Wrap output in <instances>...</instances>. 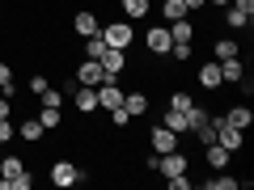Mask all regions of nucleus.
<instances>
[{"label": "nucleus", "instance_id": "2", "mask_svg": "<svg viewBox=\"0 0 254 190\" xmlns=\"http://www.w3.org/2000/svg\"><path fill=\"white\" fill-rule=\"evenodd\" d=\"M212 127H216V144H220V148H229V152H246V131L229 127L220 114H212Z\"/></svg>", "mask_w": 254, "mask_h": 190}, {"label": "nucleus", "instance_id": "5", "mask_svg": "<svg viewBox=\"0 0 254 190\" xmlns=\"http://www.w3.org/2000/svg\"><path fill=\"white\" fill-rule=\"evenodd\" d=\"M72 76H76V85H89V89H98L102 81H110V76H106V68H102L98 59H81Z\"/></svg>", "mask_w": 254, "mask_h": 190}, {"label": "nucleus", "instance_id": "34", "mask_svg": "<svg viewBox=\"0 0 254 190\" xmlns=\"http://www.w3.org/2000/svg\"><path fill=\"white\" fill-rule=\"evenodd\" d=\"M30 186H34V178H30V173H26V169H21V173H17V178H13V186H9V190H30Z\"/></svg>", "mask_w": 254, "mask_h": 190}, {"label": "nucleus", "instance_id": "33", "mask_svg": "<svg viewBox=\"0 0 254 190\" xmlns=\"http://www.w3.org/2000/svg\"><path fill=\"white\" fill-rule=\"evenodd\" d=\"M47 85H51V76H43V72H38V76H30V93H34V97L47 89Z\"/></svg>", "mask_w": 254, "mask_h": 190}, {"label": "nucleus", "instance_id": "40", "mask_svg": "<svg viewBox=\"0 0 254 190\" xmlns=\"http://www.w3.org/2000/svg\"><path fill=\"white\" fill-rule=\"evenodd\" d=\"M4 9H9V4H0V17H4Z\"/></svg>", "mask_w": 254, "mask_h": 190}, {"label": "nucleus", "instance_id": "29", "mask_svg": "<svg viewBox=\"0 0 254 190\" xmlns=\"http://www.w3.org/2000/svg\"><path fill=\"white\" fill-rule=\"evenodd\" d=\"M38 97H43V106H60V110H64V89H55V85H47Z\"/></svg>", "mask_w": 254, "mask_h": 190}, {"label": "nucleus", "instance_id": "15", "mask_svg": "<svg viewBox=\"0 0 254 190\" xmlns=\"http://www.w3.org/2000/svg\"><path fill=\"white\" fill-rule=\"evenodd\" d=\"M229 156H233V152H229V148H220L216 140H212V144H203V161H208L212 169H229Z\"/></svg>", "mask_w": 254, "mask_h": 190}, {"label": "nucleus", "instance_id": "12", "mask_svg": "<svg viewBox=\"0 0 254 190\" xmlns=\"http://www.w3.org/2000/svg\"><path fill=\"white\" fill-rule=\"evenodd\" d=\"M220 118H225L229 127H237V131H250V123H254V110H250V106H229Z\"/></svg>", "mask_w": 254, "mask_h": 190}, {"label": "nucleus", "instance_id": "21", "mask_svg": "<svg viewBox=\"0 0 254 190\" xmlns=\"http://www.w3.org/2000/svg\"><path fill=\"white\" fill-rule=\"evenodd\" d=\"M208 118H212V110L190 106V110H187V131H203V127H208Z\"/></svg>", "mask_w": 254, "mask_h": 190}, {"label": "nucleus", "instance_id": "14", "mask_svg": "<svg viewBox=\"0 0 254 190\" xmlns=\"http://www.w3.org/2000/svg\"><path fill=\"white\" fill-rule=\"evenodd\" d=\"M72 97H76V110H81V114H93V110H98V89H89V85H76Z\"/></svg>", "mask_w": 254, "mask_h": 190}, {"label": "nucleus", "instance_id": "31", "mask_svg": "<svg viewBox=\"0 0 254 190\" xmlns=\"http://www.w3.org/2000/svg\"><path fill=\"white\" fill-rule=\"evenodd\" d=\"M127 123H131V114H127L123 106H115V110H110V127H115V131H123Z\"/></svg>", "mask_w": 254, "mask_h": 190}, {"label": "nucleus", "instance_id": "1", "mask_svg": "<svg viewBox=\"0 0 254 190\" xmlns=\"http://www.w3.org/2000/svg\"><path fill=\"white\" fill-rule=\"evenodd\" d=\"M102 38H106V47H119V51H127V47L136 43V30H131V21H106L102 26Z\"/></svg>", "mask_w": 254, "mask_h": 190}, {"label": "nucleus", "instance_id": "25", "mask_svg": "<svg viewBox=\"0 0 254 190\" xmlns=\"http://www.w3.org/2000/svg\"><path fill=\"white\" fill-rule=\"evenodd\" d=\"M161 13H165V21H178V17H190V9L182 4V0H165L161 4Z\"/></svg>", "mask_w": 254, "mask_h": 190}, {"label": "nucleus", "instance_id": "16", "mask_svg": "<svg viewBox=\"0 0 254 190\" xmlns=\"http://www.w3.org/2000/svg\"><path fill=\"white\" fill-rule=\"evenodd\" d=\"M123 4V17L127 21H144L148 13H153V0H119Z\"/></svg>", "mask_w": 254, "mask_h": 190}, {"label": "nucleus", "instance_id": "11", "mask_svg": "<svg viewBox=\"0 0 254 190\" xmlns=\"http://www.w3.org/2000/svg\"><path fill=\"white\" fill-rule=\"evenodd\" d=\"M220 81H225V85H242V81H246V63H242V55H233V59H220Z\"/></svg>", "mask_w": 254, "mask_h": 190}, {"label": "nucleus", "instance_id": "38", "mask_svg": "<svg viewBox=\"0 0 254 190\" xmlns=\"http://www.w3.org/2000/svg\"><path fill=\"white\" fill-rule=\"evenodd\" d=\"M182 4H187L190 13H195V9H208V0H182Z\"/></svg>", "mask_w": 254, "mask_h": 190}, {"label": "nucleus", "instance_id": "37", "mask_svg": "<svg viewBox=\"0 0 254 190\" xmlns=\"http://www.w3.org/2000/svg\"><path fill=\"white\" fill-rule=\"evenodd\" d=\"M233 9H246V13H254V0H229Z\"/></svg>", "mask_w": 254, "mask_h": 190}, {"label": "nucleus", "instance_id": "39", "mask_svg": "<svg viewBox=\"0 0 254 190\" xmlns=\"http://www.w3.org/2000/svg\"><path fill=\"white\" fill-rule=\"evenodd\" d=\"M208 4H220V9H229V0H208Z\"/></svg>", "mask_w": 254, "mask_h": 190}, {"label": "nucleus", "instance_id": "35", "mask_svg": "<svg viewBox=\"0 0 254 190\" xmlns=\"http://www.w3.org/2000/svg\"><path fill=\"white\" fill-rule=\"evenodd\" d=\"M13 131H17V127H13V118H0V144H9Z\"/></svg>", "mask_w": 254, "mask_h": 190}, {"label": "nucleus", "instance_id": "6", "mask_svg": "<svg viewBox=\"0 0 254 190\" xmlns=\"http://www.w3.org/2000/svg\"><path fill=\"white\" fill-rule=\"evenodd\" d=\"M98 30H102V21H98L93 9H76L72 13V34L76 38H89V34H98Z\"/></svg>", "mask_w": 254, "mask_h": 190}, {"label": "nucleus", "instance_id": "32", "mask_svg": "<svg viewBox=\"0 0 254 190\" xmlns=\"http://www.w3.org/2000/svg\"><path fill=\"white\" fill-rule=\"evenodd\" d=\"M190 51H195V47H190V43H174V47H170V59L187 63V59H190Z\"/></svg>", "mask_w": 254, "mask_h": 190}, {"label": "nucleus", "instance_id": "24", "mask_svg": "<svg viewBox=\"0 0 254 190\" xmlns=\"http://www.w3.org/2000/svg\"><path fill=\"white\" fill-rule=\"evenodd\" d=\"M102 51H106V38H102V30H98V34L85 38V59H102Z\"/></svg>", "mask_w": 254, "mask_h": 190}, {"label": "nucleus", "instance_id": "26", "mask_svg": "<svg viewBox=\"0 0 254 190\" xmlns=\"http://www.w3.org/2000/svg\"><path fill=\"white\" fill-rule=\"evenodd\" d=\"M38 123H43L47 131H55V127L64 123V114H60V106H43V114H38Z\"/></svg>", "mask_w": 254, "mask_h": 190}, {"label": "nucleus", "instance_id": "18", "mask_svg": "<svg viewBox=\"0 0 254 190\" xmlns=\"http://www.w3.org/2000/svg\"><path fill=\"white\" fill-rule=\"evenodd\" d=\"M123 110H127L131 118L148 114V93H123Z\"/></svg>", "mask_w": 254, "mask_h": 190}, {"label": "nucleus", "instance_id": "8", "mask_svg": "<svg viewBox=\"0 0 254 190\" xmlns=\"http://www.w3.org/2000/svg\"><path fill=\"white\" fill-rule=\"evenodd\" d=\"M148 148H153L157 156H161V152H174V148H178V136H174L170 127H153V131H148Z\"/></svg>", "mask_w": 254, "mask_h": 190}, {"label": "nucleus", "instance_id": "19", "mask_svg": "<svg viewBox=\"0 0 254 190\" xmlns=\"http://www.w3.org/2000/svg\"><path fill=\"white\" fill-rule=\"evenodd\" d=\"M170 38H174V43H190V38H195V21H190V17L170 21Z\"/></svg>", "mask_w": 254, "mask_h": 190}, {"label": "nucleus", "instance_id": "4", "mask_svg": "<svg viewBox=\"0 0 254 190\" xmlns=\"http://www.w3.org/2000/svg\"><path fill=\"white\" fill-rule=\"evenodd\" d=\"M170 47H174L170 26H153V30L144 34V51L153 55V59H165V55H170Z\"/></svg>", "mask_w": 254, "mask_h": 190}, {"label": "nucleus", "instance_id": "10", "mask_svg": "<svg viewBox=\"0 0 254 190\" xmlns=\"http://www.w3.org/2000/svg\"><path fill=\"white\" fill-rule=\"evenodd\" d=\"M98 63L106 68V76H119V72H127V51H119V47H106Z\"/></svg>", "mask_w": 254, "mask_h": 190}, {"label": "nucleus", "instance_id": "9", "mask_svg": "<svg viewBox=\"0 0 254 190\" xmlns=\"http://www.w3.org/2000/svg\"><path fill=\"white\" fill-rule=\"evenodd\" d=\"M195 81H199V85H203V89H208V93H216L220 85H225V81H220V63H216V59L199 63V72H195Z\"/></svg>", "mask_w": 254, "mask_h": 190}, {"label": "nucleus", "instance_id": "13", "mask_svg": "<svg viewBox=\"0 0 254 190\" xmlns=\"http://www.w3.org/2000/svg\"><path fill=\"white\" fill-rule=\"evenodd\" d=\"M21 169H26V161H21V156H4V161H0V190H9L13 178H17Z\"/></svg>", "mask_w": 254, "mask_h": 190}, {"label": "nucleus", "instance_id": "30", "mask_svg": "<svg viewBox=\"0 0 254 190\" xmlns=\"http://www.w3.org/2000/svg\"><path fill=\"white\" fill-rule=\"evenodd\" d=\"M0 93H4V97H13V68L4 59H0Z\"/></svg>", "mask_w": 254, "mask_h": 190}, {"label": "nucleus", "instance_id": "22", "mask_svg": "<svg viewBox=\"0 0 254 190\" xmlns=\"http://www.w3.org/2000/svg\"><path fill=\"white\" fill-rule=\"evenodd\" d=\"M161 127H170L174 136H187V114H178V110H165V118H161Z\"/></svg>", "mask_w": 254, "mask_h": 190}, {"label": "nucleus", "instance_id": "17", "mask_svg": "<svg viewBox=\"0 0 254 190\" xmlns=\"http://www.w3.org/2000/svg\"><path fill=\"white\" fill-rule=\"evenodd\" d=\"M212 55L220 59H233V55H242V47H237V38H212Z\"/></svg>", "mask_w": 254, "mask_h": 190}, {"label": "nucleus", "instance_id": "28", "mask_svg": "<svg viewBox=\"0 0 254 190\" xmlns=\"http://www.w3.org/2000/svg\"><path fill=\"white\" fill-rule=\"evenodd\" d=\"M190 106H195V101H190V93H182V89H174V93H170V110H178V114H187Z\"/></svg>", "mask_w": 254, "mask_h": 190}, {"label": "nucleus", "instance_id": "20", "mask_svg": "<svg viewBox=\"0 0 254 190\" xmlns=\"http://www.w3.org/2000/svg\"><path fill=\"white\" fill-rule=\"evenodd\" d=\"M43 131H47V127L38 123V118H26V123H17V136L26 140V144H38V140H43Z\"/></svg>", "mask_w": 254, "mask_h": 190}, {"label": "nucleus", "instance_id": "27", "mask_svg": "<svg viewBox=\"0 0 254 190\" xmlns=\"http://www.w3.org/2000/svg\"><path fill=\"white\" fill-rule=\"evenodd\" d=\"M203 190H242V178H208Z\"/></svg>", "mask_w": 254, "mask_h": 190}, {"label": "nucleus", "instance_id": "7", "mask_svg": "<svg viewBox=\"0 0 254 190\" xmlns=\"http://www.w3.org/2000/svg\"><path fill=\"white\" fill-rule=\"evenodd\" d=\"M115 106H123V89H119V76H110L98 85V110H115Z\"/></svg>", "mask_w": 254, "mask_h": 190}, {"label": "nucleus", "instance_id": "36", "mask_svg": "<svg viewBox=\"0 0 254 190\" xmlns=\"http://www.w3.org/2000/svg\"><path fill=\"white\" fill-rule=\"evenodd\" d=\"M9 101H13V97H4V93H0V118H9V114H13V110H9Z\"/></svg>", "mask_w": 254, "mask_h": 190}, {"label": "nucleus", "instance_id": "3", "mask_svg": "<svg viewBox=\"0 0 254 190\" xmlns=\"http://www.w3.org/2000/svg\"><path fill=\"white\" fill-rule=\"evenodd\" d=\"M89 173L81 169V165H72V161H55L51 165V186H60V190H68V186H76V182H85Z\"/></svg>", "mask_w": 254, "mask_h": 190}, {"label": "nucleus", "instance_id": "23", "mask_svg": "<svg viewBox=\"0 0 254 190\" xmlns=\"http://www.w3.org/2000/svg\"><path fill=\"white\" fill-rule=\"evenodd\" d=\"M250 17H254V13L233 9V4H229V13H225V26H229V30H246V26H250Z\"/></svg>", "mask_w": 254, "mask_h": 190}]
</instances>
